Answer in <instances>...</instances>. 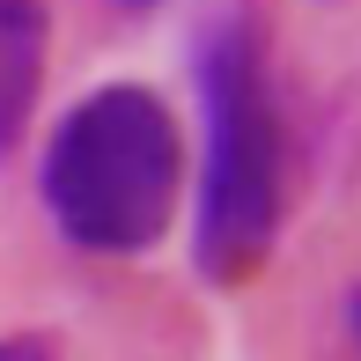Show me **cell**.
<instances>
[{
    "label": "cell",
    "instance_id": "cell-2",
    "mask_svg": "<svg viewBox=\"0 0 361 361\" xmlns=\"http://www.w3.org/2000/svg\"><path fill=\"white\" fill-rule=\"evenodd\" d=\"M200 104H207V177H200V266L236 281L266 258L281 228V111L258 30L243 15L207 30L200 44Z\"/></svg>",
    "mask_w": 361,
    "mask_h": 361
},
{
    "label": "cell",
    "instance_id": "cell-4",
    "mask_svg": "<svg viewBox=\"0 0 361 361\" xmlns=\"http://www.w3.org/2000/svg\"><path fill=\"white\" fill-rule=\"evenodd\" d=\"M0 361H52L44 339H0Z\"/></svg>",
    "mask_w": 361,
    "mask_h": 361
},
{
    "label": "cell",
    "instance_id": "cell-3",
    "mask_svg": "<svg viewBox=\"0 0 361 361\" xmlns=\"http://www.w3.org/2000/svg\"><path fill=\"white\" fill-rule=\"evenodd\" d=\"M44 81V0H0V155L30 126Z\"/></svg>",
    "mask_w": 361,
    "mask_h": 361
},
{
    "label": "cell",
    "instance_id": "cell-1",
    "mask_svg": "<svg viewBox=\"0 0 361 361\" xmlns=\"http://www.w3.org/2000/svg\"><path fill=\"white\" fill-rule=\"evenodd\" d=\"M177 185H185L177 118L133 81L81 96L44 147V207L81 251H147L177 214Z\"/></svg>",
    "mask_w": 361,
    "mask_h": 361
}]
</instances>
